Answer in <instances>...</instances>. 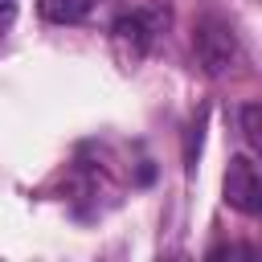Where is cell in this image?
<instances>
[{
    "label": "cell",
    "mask_w": 262,
    "mask_h": 262,
    "mask_svg": "<svg viewBox=\"0 0 262 262\" xmlns=\"http://www.w3.org/2000/svg\"><path fill=\"white\" fill-rule=\"evenodd\" d=\"M242 135L250 147H262V106L258 102H246L242 106Z\"/></svg>",
    "instance_id": "obj_5"
},
{
    "label": "cell",
    "mask_w": 262,
    "mask_h": 262,
    "mask_svg": "<svg viewBox=\"0 0 262 262\" xmlns=\"http://www.w3.org/2000/svg\"><path fill=\"white\" fill-rule=\"evenodd\" d=\"M16 20V0H0V33Z\"/></svg>",
    "instance_id": "obj_6"
},
{
    "label": "cell",
    "mask_w": 262,
    "mask_h": 262,
    "mask_svg": "<svg viewBox=\"0 0 262 262\" xmlns=\"http://www.w3.org/2000/svg\"><path fill=\"white\" fill-rule=\"evenodd\" d=\"M160 25H168V12H131V16H119V20L111 25V41H115V49L123 53V61L135 66V61L151 49Z\"/></svg>",
    "instance_id": "obj_3"
},
{
    "label": "cell",
    "mask_w": 262,
    "mask_h": 262,
    "mask_svg": "<svg viewBox=\"0 0 262 262\" xmlns=\"http://www.w3.org/2000/svg\"><path fill=\"white\" fill-rule=\"evenodd\" d=\"M192 45H196V61L205 66V74H225L233 61H237V33L225 25V20H217V16H205L201 25H196V37H192Z\"/></svg>",
    "instance_id": "obj_1"
},
{
    "label": "cell",
    "mask_w": 262,
    "mask_h": 262,
    "mask_svg": "<svg viewBox=\"0 0 262 262\" xmlns=\"http://www.w3.org/2000/svg\"><path fill=\"white\" fill-rule=\"evenodd\" d=\"M221 188H225V205H229V209H237V213H246V217H258V213H262V176H258V164H254L246 151H237V156L229 160Z\"/></svg>",
    "instance_id": "obj_2"
},
{
    "label": "cell",
    "mask_w": 262,
    "mask_h": 262,
    "mask_svg": "<svg viewBox=\"0 0 262 262\" xmlns=\"http://www.w3.org/2000/svg\"><path fill=\"white\" fill-rule=\"evenodd\" d=\"M37 12L49 25H78L90 16V0H37Z\"/></svg>",
    "instance_id": "obj_4"
}]
</instances>
